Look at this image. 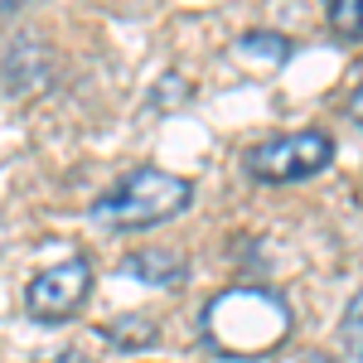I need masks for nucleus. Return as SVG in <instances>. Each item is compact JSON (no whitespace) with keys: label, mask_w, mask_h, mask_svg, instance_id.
Instances as JSON below:
<instances>
[{"label":"nucleus","mask_w":363,"mask_h":363,"mask_svg":"<svg viewBox=\"0 0 363 363\" xmlns=\"http://www.w3.org/2000/svg\"><path fill=\"white\" fill-rule=\"evenodd\" d=\"M291 335V306L262 286H233L203 306V344L218 359H267Z\"/></svg>","instance_id":"1"},{"label":"nucleus","mask_w":363,"mask_h":363,"mask_svg":"<svg viewBox=\"0 0 363 363\" xmlns=\"http://www.w3.org/2000/svg\"><path fill=\"white\" fill-rule=\"evenodd\" d=\"M189 199H194L189 179H179L169 169H155V165H140L92 203V218L102 228H116V233H136V228L169 223L174 213L189 208Z\"/></svg>","instance_id":"2"},{"label":"nucleus","mask_w":363,"mask_h":363,"mask_svg":"<svg viewBox=\"0 0 363 363\" xmlns=\"http://www.w3.org/2000/svg\"><path fill=\"white\" fill-rule=\"evenodd\" d=\"M330 155H335V140L325 131H296V136H277V140L252 145L242 155V165L262 184H296V179H310V174L330 169Z\"/></svg>","instance_id":"3"},{"label":"nucleus","mask_w":363,"mask_h":363,"mask_svg":"<svg viewBox=\"0 0 363 363\" xmlns=\"http://www.w3.org/2000/svg\"><path fill=\"white\" fill-rule=\"evenodd\" d=\"M87 291H92V262L68 257V262H58V267H49V272H39L29 281L25 306L39 325H58V320H73V310L87 301Z\"/></svg>","instance_id":"4"},{"label":"nucleus","mask_w":363,"mask_h":363,"mask_svg":"<svg viewBox=\"0 0 363 363\" xmlns=\"http://www.w3.org/2000/svg\"><path fill=\"white\" fill-rule=\"evenodd\" d=\"M233 58L247 73H277V68H286V58H291V39L286 34H272V29H252V34H242L233 44Z\"/></svg>","instance_id":"5"},{"label":"nucleus","mask_w":363,"mask_h":363,"mask_svg":"<svg viewBox=\"0 0 363 363\" xmlns=\"http://www.w3.org/2000/svg\"><path fill=\"white\" fill-rule=\"evenodd\" d=\"M121 272L126 277L145 281V286H179L184 281V257L179 252H165V247H145V252H131L126 262H121Z\"/></svg>","instance_id":"6"},{"label":"nucleus","mask_w":363,"mask_h":363,"mask_svg":"<svg viewBox=\"0 0 363 363\" xmlns=\"http://www.w3.org/2000/svg\"><path fill=\"white\" fill-rule=\"evenodd\" d=\"M330 29L339 39H363V0H335L330 5Z\"/></svg>","instance_id":"7"},{"label":"nucleus","mask_w":363,"mask_h":363,"mask_svg":"<svg viewBox=\"0 0 363 363\" xmlns=\"http://www.w3.org/2000/svg\"><path fill=\"white\" fill-rule=\"evenodd\" d=\"M344 344L363 359V291L349 301V315H344Z\"/></svg>","instance_id":"8"},{"label":"nucleus","mask_w":363,"mask_h":363,"mask_svg":"<svg viewBox=\"0 0 363 363\" xmlns=\"http://www.w3.org/2000/svg\"><path fill=\"white\" fill-rule=\"evenodd\" d=\"M112 339H121V344H126V339H131V344H150V339H155V325H136V330H131V325H112Z\"/></svg>","instance_id":"9"},{"label":"nucleus","mask_w":363,"mask_h":363,"mask_svg":"<svg viewBox=\"0 0 363 363\" xmlns=\"http://www.w3.org/2000/svg\"><path fill=\"white\" fill-rule=\"evenodd\" d=\"M349 116L363 126V63L354 68V92H349Z\"/></svg>","instance_id":"10"},{"label":"nucleus","mask_w":363,"mask_h":363,"mask_svg":"<svg viewBox=\"0 0 363 363\" xmlns=\"http://www.w3.org/2000/svg\"><path fill=\"white\" fill-rule=\"evenodd\" d=\"M286 363H335L330 354H320V349H301V354H291Z\"/></svg>","instance_id":"11"}]
</instances>
